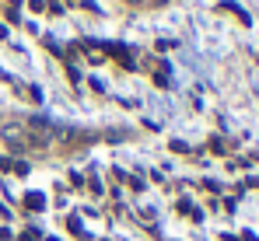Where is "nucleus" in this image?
Instances as JSON below:
<instances>
[{
	"instance_id": "nucleus-2",
	"label": "nucleus",
	"mask_w": 259,
	"mask_h": 241,
	"mask_svg": "<svg viewBox=\"0 0 259 241\" xmlns=\"http://www.w3.org/2000/svg\"><path fill=\"white\" fill-rule=\"evenodd\" d=\"M4 140L11 143V147H28V140H25V126H18V122H11V126H4Z\"/></svg>"
},
{
	"instance_id": "nucleus-1",
	"label": "nucleus",
	"mask_w": 259,
	"mask_h": 241,
	"mask_svg": "<svg viewBox=\"0 0 259 241\" xmlns=\"http://www.w3.org/2000/svg\"><path fill=\"white\" fill-rule=\"evenodd\" d=\"M25 140H28V147H49L56 140V126L49 119H28L25 122Z\"/></svg>"
},
{
	"instance_id": "nucleus-4",
	"label": "nucleus",
	"mask_w": 259,
	"mask_h": 241,
	"mask_svg": "<svg viewBox=\"0 0 259 241\" xmlns=\"http://www.w3.org/2000/svg\"><path fill=\"white\" fill-rule=\"evenodd\" d=\"M39 238H42V234H39L35 227H28V231H21V241H39Z\"/></svg>"
},
{
	"instance_id": "nucleus-5",
	"label": "nucleus",
	"mask_w": 259,
	"mask_h": 241,
	"mask_svg": "<svg viewBox=\"0 0 259 241\" xmlns=\"http://www.w3.org/2000/svg\"><path fill=\"white\" fill-rule=\"evenodd\" d=\"M130 4H144V0H130Z\"/></svg>"
},
{
	"instance_id": "nucleus-3",
	"label": "nucleus",
	"mask_w": 259,
	"mask_h": 241,
	"mask_svg": "<svg viewBox=\"0 0 259 241\" xmlns=\"http://www.w3.org/2000/svg\"><path fill=\"white\" fill-rule=\"evenodd\" d=\"M25 206H28V210H42V206H46L42 192H28V196H25Z\"/></svg>"
}]
</instances>
